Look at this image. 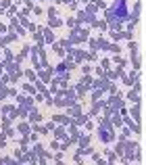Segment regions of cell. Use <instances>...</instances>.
<instances>
[{"mask_svg":"<svg viewBox=\"0 0 146 165\" xmlns=\"http://www.w3.org/2000/svg\"><path fill=\"white\" fill-rule=\"evenodd\" d=\"M44 44H38L34 48H29V55H31V61H34V67L36 69H44L48 67V61H46V55H44Z\"/></svg>","mask_w":146,"mask_h":165,"instance_id":"cell-1","label":"cell"},{"mask_svg":"<svg viewBox=\"0 0 146 165\" xmlns=\"http://www.w3.org/2000/svg\"><path fill=\"white\" fill-rule=\"evenodd\" d=\"M73 103H75V94L67 88H63V92L57 94V98H52V105L57 107H73Z\"/></svg>","mask_w":146,"mask_h":165,"instance_id":"cell-2","label":"cell"},{"mask_svg":"<svg viewBox=\"0 0 146 165\" xmlns=\"http://www.w3.org/2000/svg\"><path fill=\"white\" fill-rule=\"evenodd\" d=\"M98 134H100V140L102 142H113L115 140V130H113V123L109 119H102L100 128H98Z\"/></svg>","mask_w":146,"mask_h":165,"instance_id":"cell-3","label":"cell"},{"mask_svg":"<svg viewBox=\"0 0 146 165\" xmlns=\"http://www.w3.org/2000/svg\"><path fill=\"white\" fill-rule=\"evenodd\" d=\"M40 32H42V36H44V42H48V44H52L54 42V36H52V29L50 27H40Z\"/></svg>","mask_w":146,"mask_h":165,"instance_id":"cell-4","label":"cell"},{"mask_svg":"<svg viewBox=\"0 0 146 165\" xmlns=\"http://www.w3.org/2000/svg\"><path fill=\"white\" fill-rule=\"evenodd\" d=\"M13 40H17V34H15L13 29H9V34H6L4 38H0V46H6V44L13 42Z\"/></svg>","mask_w":146,"mask_h":165,"instance_id":"cell-5","label":"cell"},{"mask_svg":"<svg viewBox=\"0 0 146 165\" xmlns=\"http://www.w3.org/2000/svg\"><path fill=\"white\" fill-rule=\"evenodd\" d=\"M52 50H54L61 59H65V55H67V52H65V48L61 46V42H52Z\"/></svg>","mask_w":146,"mask_h":165,"instance_id":"cell-6","label":"cell"},{"mask_svg":"<svg viewBox=\"0 0 146 165\" xmlns=\"http://www.w3.org/2000/svg\"><path fill=\"white\" fill-rule=\"evenodd\" d=\"M54 136H57V140H69V138H67V134H65V130H63V126L54 128Z\"/></svg>","mask_w":146,"mask_h":165,"instance_id":"cell-7","label":"cell"},{"mask_svg":"<svg viewBox=\"0 0 146 165\" xmlns=\"http://www.w3.org/2000/svg\"><path fill=\"white\" fill-rule=\"evenodd\" d=\"M50 73H52V69H50V67H46L44 71L40 73V82H44V84H46L48 80H50Z\"/></svg>","mask_w":146,"mask_h":165,"instance_id":"cell-8","label":"cell"},{"mask_svg":"<svg viewBox=\"0 0 146 165\" xmlns=\"http://www.w3.org/2000/svg\"><path fill=\"white\" fill-rule=\"evenodd\" d=\"M52 119H54V121H61L63 126H69V123H71V119H69V117H65V115H54Z\"/></svg>","mask_w":146,"mask_h":165,"instance_id":"cell-9","label":"cell"},{"mask_svg":"<svg viewBox=\"0 0 146 165\" xmlns=\"http://www.w3.org/2000/svg\"><path fill=\"white\" fill-rule=\"evenodd\" d=\"M82 84H84V88H92V86H94V80H92L90 75H84V80H82Z\"/></svg>","mask_w":146,"mask_h":165,"instance_id":"cell-10","label":"cell"},{"mask_svg":"<svg viewBox=\"0 0 146 165\" xmlns=\"http://www.w3.org/2000/svg\"><path fill=\"white\" fill-rule=\"evenodd\" d=\"M40 119H42V117H40V113H38V111H34V109H31V115H29V121H31V123H38V121H40Z\"/></svg>","mask_w":146,"mask_h":165,"instance_id":"cell-11","label":"cell"},{"mask_svg":"<svg viewBox=\"0 0 146 165\" xmlns=\"http://www.w3.org/2000/svg\"><path fill=\"white\" fill-rule=\"evenodd\" d=\"M75 59L73 61H77V63H82V61H86V52H82V50H75V55H73Z\"/></svg>","mask_w":146,"mask_h":165,"instance_id":"cell-12","label":"cell"},{"mask_svg":"<svg viewBox=\"0 0 146 165\" xmlns=\"http://www.w3.org/2000/svg\"><path fill=\"white\" fill-rule=\"evenodd\" d=\"M19 132H21V134H29V132H31V126H29V123H21V126H19Z\"/></svg>","mask_w":146,"mask_h":165,"instance_id":"cell-13","label":"cell"},{"mask_svg":"<svg viewBox=\"0 0 146 165\" xmlns=\"http://www.w3.org/2000/svg\"><path fill=\"white\" fill-rule=\"evenodd\" d=\"M23 92H27V94H36V86H31V84H23Z\"/></svg>","mask_w":146,"mask_h":165,"instance_id":"cell-14","label":"cell"},{"mask_svg":"<svg viewBox=\"0 0 146 165\" xmlns=\"http://www.w3.org/2000/svg\"><path fill=\"white\" fill-rule=\"evenodd\" d=\"M61 19H57V17H50V19H48V25H50V27H57V25H61Z\"/></svg>","mask_w":146,"mask_h":165,"instance_id":"cell-15","label":"cell"},{"mask_svg":"<svg viewBox=\"0 0 146 165\" xmlns=\"http://www.w3.org/2000/svg\"><path fill=\"white\" fill-rule=\"evenodd\" d=\"M54 71H57V73H65V71H67V65H65V63L61 61V63H59V65L54 67Z\"/></svg>","mask_w":146,"mask_h":165,"instance_id":"cell-16","label":"cell"},{"mask_svg":"<svg viewBox=\"0 0 146 165\" xmlns=\"http://www.w3.org/2000/svg\"><path fill=\"white\" fill-rule=\"evenodd\" d=\"M2 113H4V115H11V119H13V115H15V109L6 105V107H2Z\"/></svg>","mask_w":146,"mask_h":165,"instance_id":"cell-17","label":"cell"},{"mask_svg":"<svg viewBox=\"0 0 146 165\" xmlns=\"http://www.w3.org/2000/svg\"><path fill=\"white\" fill-rule=\"evenodd\" d=\"M109 52H113V55H119V52H121V48H119L117 44H109Z\"/></svg>","mask_w":146,"mask_h":165,"instance_id":"cell-18","label":"cell"},{"mask_svg":"<svg viewBox=\"0 0 146 165\" xmlns=\"http://www.w3.org/2000/svg\"><path fill=\"white\" fill-rule=\"evenodd\" d=\"M88 42H90V48L96 52V50H98V40H92V38H88Z\"/></svg>","mask_w":146,"mask_h":165,"instance_id":"cell-19","label":"cell"},{"mask_svg":"<svg viewBox=\"0 0 146 165\" xmlns=\"http://www.w3.org/2000/svg\"><path fill=\"white\" fill-rule=\"evenodd\" d=\"M100 96H102V90H94L92 92V100H100Z\"/></svg>","mask_w":146,"mask_h":165,"instance_id":"cell-20","label":"cell"},{"mask_svg":"<svg viewBox=\"0 0 146 165\" xmlns=\"http://www.w3.org/2000/svg\"><path fill=\"white\" fill-rule=\"evenodd\" d=\"M25 77H27V80H31V82H36V80H38V77H36V73L31 71V69H27V71H25Z\"/></svg>","mask_w":146,"mask_h":165,"instance_id":"cell-21","label":"cell"},{"mask_svg":"<svg viewBox=\"0 0 146 165\" xmlns=\"http://www.w3.org/2000/svg\"><path fill=\"white\" fill-rule=\"evenodd\" d=\"M69 113H71V115H82V109H79V107H75V105H73V107L69 109Z\"/></svg>","mask_w":146,"mask_h":165,"instance_id":"cell-22","label":"cell"},{"mask_svg":"<svg viewBox=\"0 0 146 165\" xmlns=\"http://www.w3.org/2000/svg\"><path fill=\"white\" fill-rule=\"evenodd\" d=\"M123 121H125V126H130V128H134V132H140V128H138L136 123H132V121L127 119V117H125V119H123Z\"/></svg>","mask_w":146,"mask_h":165,"instance_id":"cell-23","label":"cell"},{"mask_svg":"<svg viewBox=\"0 0 146 165\" xmlns=\"http://www.w3.org/2000/svg\"><path fill=\"white\" fill-rule=\"evenodd\" d=\"M113 115V126H121V119H119V115L117 113H111Z\"/></svg>","mask_w":146,"mask_h":165,"instance_id":"cell-24","label":"cell"},{"mask_svg":"<svg viewBox=\"0 0 146 165\" xmlns=\"http://www.w3.org/2000/svg\"><path fill=\"white\" fill-rule=\"evenodd\" d=\"M96 59H98V57H96V52H88V55H86V61H96Z\"/></svg>","mask_w":146,"mask_h":165,"instance_id":"cell-25","label":"cell"},{"mask_svg":"<svg viewBox=\"0 0 146 165\" xmlns=\"http://www.w3.org/2000/svg\"><path fill=\"white\" fill-rule=\"evenodd\" d=\"M123 153H125V146H123V142H121V144L117 146V153H115V155H123Z\"/></svg>","mask_w":146,"mask_h":165,"instance_id":"cell-26","label":"cell"},{"mask_svg":"<svg viewBox=\"0 0 146 165\" xmlns=\"http://www.w3.org/2000/svg\"><path fill=\"white\" fill-rule=\"evenodd\" d=\"M102 69H111V63H109V59H102Z\"/></svg>","mask_w":146,"mask_h":165,"instance_id":"cell-27","label":"cell"},{"mask_svg":"<svg viewBox=\"0 0 146 165\" xmlns=\"http://www.w3.org/2000/svg\"><path fill=\"white\" fill-rule=\"evenodd\" d=\"M107 155H109V161H115V159H117V155L111 153V151H107Z\"/></svg>","mask_w":146,"mask_h":165,"instance_id":"cell-28","label":"cell"},{"mask_svg":"<svg viewBox=\"0 0 146 165\" xmlns=\"http://www.w3.org/2000/svg\"><path fill=\"white\" fill-rule=\"evenodd\" d=\"M27 29H29V32H36V29H38V25H34V23H27Z\"/></svg>","mask_w":146,"mask_h":165,"instance_id":"cell-29","label":"cell"},{"mask_svg":"<svg viewBox=\"0 0 146 165\" xmlns=\"http://www.w3.org/2000/svg\"><path fill=\"white\" fill-rule=\"evenodd\" d=\"M15 29H17V36H21V34H25V29H23V27H21V25H17V27H15Z\"/></svg>","mask_w":146,"mask_h":165,"instance_id":"cell-30","label":"cell"},{"mask_svg":"<svg viewBox=\"0 0 146 165\" xmlns=\"http://www.w3.org/2000/svg\"><path fill=\"white\" fill-rule=\"evenodd\" d=\"M67 25H71V27H75V19H73V17H71V19H67Z\"/></svg>","mask_w":146,"mask_h":165,"instance_id":"cell-31","label":"cell"},{"mask_svg":"<svg viewBox=\"0 0 146 165\" xmlns=\"http://www.w3.org/2000/svg\"><path fill=\"white\" fill-rule=\"evenodd\" d=\"M82 69H84V73H86V75H90V71H92V67H88V65H86V67H82Z\"/></svg>","mask_w":146,"mask_h":165,"instance_id":"cell-32","label":"cell"},{"mask_svg":"<svg viewBox=\"0 0 146 165\" xmlns=\"http://www.w3.org/2000/svg\"><path fill=\"white\" fill-rule=\"evenodd\" d=\"M132 113H134V119H140V117H138V105L134 107V111H132Z\"/></svg>","mask_w":146,"mask_h":165,"instance_id":"cell-33","label":"cell"},{"mask_svg":"<svg viewBox=\"0 0 146 165\" xmlns=\"http://www.w3.org/2000/svg\"><path fill=\"white\" fill-rule=\"evenodd\" d=\"M0 32H9V27H6V25H2V23H0Z\"/></svg>","mask_w":146,"mask_h":165,"instance_id":"cell-34","label":"cell"},{"mask_svg":"<svg viewBox=\"0 0 146 165\" xmlns=\"http://www.w3.org/2000/svg\"><path fill=\"white\" fill-rule=\"evenodd\" d=\"M52 2H57V4H61V2H67V0H52Z\"/></svg>","mask_w":146,"mask_h":165,"instance_id":"cell-35","label":"cell"},{"mask_svg":"<svg viewBox=\"0 0 146 165\" xmlns=\"http://www.w3.org/2000/svg\"><path fill=\"white\" fill-rule=\"evenodd\" d=\"M125 165H127V163H125Z\"/></svg>","mask_w":146,"mask_h":165,"instance_id":"cell-36","label":"cell"}]
</instances>
